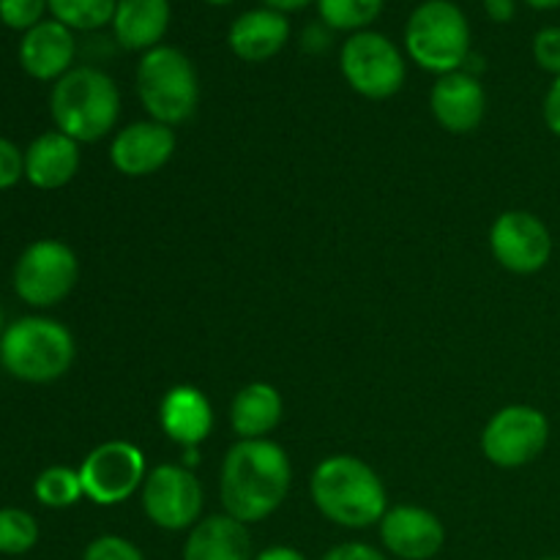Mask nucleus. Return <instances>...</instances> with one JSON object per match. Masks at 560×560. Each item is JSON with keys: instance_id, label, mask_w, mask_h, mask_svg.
Segmentation results:
<instances>
[{"instance_id": "2eb2a0df", "label": "nucleus", "mask_w": 560, "mask_h": 560, "mask_svg": "<svg viewBox=\"0 0 560 560\" xmlns=\"http://www.w3.org/2000/svg\"><path fill=\"white\" fill-rule=\"evenodd\" d=\"M430 107L443 129L452 131V135H468L485 118L487 93L479 77L459 69L438 77L430 93Z\"/></svg>"}, {"instance_id": "ddd939ff", "label": "nucleus", "mask_w": 560, "mask_h": 560, "mask_svg": "<svg viewBox=\"0 0 560 560\" xmlns=\"http://www.w3.org/2000/svg\"><path fill=\"white\" fill-rule=\"evenodd\" d=\"M175 131L173 126L156 120H137L115 135L109 145L113 167L126 178H145L159 173L173 159Z\"/></svg>"}, {"instance_id": "dca6fc26", "label": "nucleus", "mask_w": 560, "mask_h": 560, "mask_svg": "<svg viewBox=\"0 0 560 560\" xmlns=\"http://www.w3.org/2000/svg\"><path fill=\"white\" fill-rule=\"evenodd\" d=\"M77 42L74 31L60 25L58 20H44L20 42V66L27 77L38 82H58L74 69Z\"/></svg>"}, {"instance_id": "423d86ee", "label": "nucleus", "mask_w": 560, "mask_h": 560, "mask_svg": "<svg viewBox=\"0 0 560 560\" xmlns=\"http://www.w3.org/2000/svg\"><path fill=\"white\" fill-rule=\"evenodd\" d=\"M137 96L156 124H186L200 102V82L189 55L170 44L142 52L137 63Z\"/></svg>"}, {"instance_id": "72a5a7b5", "label": "nucleus", "mask_w": 560, "mask_h": 560, "mask_svg": "<svg viewBox=\"0 0 560 560\" xmlns=\"http://www.w3.org/2000/svg\"><path fill=\"white\" fill-rule=\"evenodd\" d=\"M255 560H310V558H306L301 550H295V547L273 545V547H266L260 556H255Z\"/></svg>"}, {"instance_id": "a878e982", "label": "nucleus", "mask_w": 560, "mask_h": 560, "mask_svg": "<svg viewBox=\"0 0 560 560\" xmlns=\"http://www.w3.org/2000/svg\"><path fill=\"white\" fill-rule=\"evenodd\" d=\"M38 523L25 509H0V552L25 556L36 547Z\"/></svg>"}, {"instance_id": "58836bf2", "label": "nucleus", "mask_w": 560, "mask_h": 560, "mask_svg": "<svg viewBox=\"0 0 560 560\" xmlns=\"http://www.w3.org/2000/svg\"><path fill=\"white\" fill-rule=\"evenodd\" d=\"M541 560H560L558 556H547V558H541Z\"/></svg>"}, {"instance_id": "bb28decb", "label": "nucleus", "mask_w": 560, "mask_h": 560, "mask_svg": "<svg viewBox=\"0 0 560 560\" xmlns=\"http://www.w3.org/2000/svg\"><path fill=\"white\" fill-rule=\"evenodd\" d=\"M49 11V0H0V22L11 31L27 33L44 22Z\"/></svg>"}, {"instance_id": "0eeeda50", "label": "nucleus", "mask_w": 560, "mask_h": 560, "mask_svg": "<svg viewBox=\"0 0 560 560\" xmlns=\"http://www.w3.org/2000/svg\"><path fill=\"white\" fill-rule=\"evenodd\" d=\"M339 69L348 85L372 102L397 96L408 80L402 49L377 31L350 33L339 49Z\"/></svg>"}, {"instance_id": "aec40b11", "label": "nucleus", "mask_w": 560, "mask_h": 560, "mask_svg": "<svg viewBox=\"0 0 560 560\" xmlns=\"http://www.w3.org/2000/svg\"><path fill=\"white\" fill-rule=\"evenodd\" d=\"M173 22L170 0H118L113 16L115 42L129 52H148L159 47Z\"/></svg>"}, {"instance_id": "e433bc0d", "label": "nucleus", "mask_w": 560, "mask_h": 560, "mask_svg": "<svg viewBox=\"0 0 560 560\" xmlns=\"http://www.w3.org/2000/svg\"><path fill=\"white\" fill-rule=\"evenodd\" d=\"M202 3H208V5H230V3H235V0H202Z\"/></svg>"}, {"instance_id": "473e14b6", "label": "nucleus", "mask_w": 560, "mask_h": 560, "mask_svg": "<svg viewBox=\"0 0 560 560\" xmlns=\"http://www.w3.org/2000/svg\"><path fill=\"white\" fill-rule=\"evenodd\" d=\"M485 11L492 22H512L517 14V0H485Z\"/></svg>"}, {"instance_id": "39448f33", "label": "nucleus", "mask_w": 560, "mask_h": 560, "mask_svg": "<svg viewBox=\"0 0 560 560\" xmlns=\"http://www.w3.org/2000/svg\"><path fill=\"white\" fill-rule=\"evenodd\" d=\"M74 337L49 317H20L0 337V364L25 383H52L74 364Z\"/></svg>"}, {"instance_id": "1a4fd4ad", "label": "nucleus", "mask_w": 560, "mask_h": 560, "mask_svg": "<svg viewBox=\"0 0 560 560\" xmlns=\"http://www.w3.org/2000/svg\"><path fill=\"white\" fill-rule=\"evenodd\" d=\"M148 476L145 454L129 441H107L80 465L82 490L96 506H118L142 490Z\"/></svg>"}, {"instance_id": "4c0bfd02", "label": "nucleus", "mask_w": 560, "mask_h": 560, "mask_svg": "<svg viewBox=\"0 0 560 560\" xmlns=\"http://www.w3.org/2000/svg\"><path fill=\"white\" fill-rule=\"evenodd\" d=\"M5 331V315H3V306H0V337H3Z\"/></svg>"}, {"instance_id": "2f4dec72", "label": "nucleus", "mask_w": 560, "mask_h": 560, "mask_svg": "<svg viewBox=\"0 0 560 560\" xmlns=\"http://www.w3.org/2000/svg\"><path fill=\"white\" fill-rule=\"evenodd\" d=\"M545 124L552 135L560 137V77H556L545 96Z\"/></svg>"}, {"instance_id": "4be33fe9", "label": "nucleus", "mask_w": 560, "mask_h": 560, "mask_svg": "<svg viewBox=\"0 0 560 560\" xmlns=\"http://www.w3.org/2000/svg\"><path fill=\"white\" fill-rule=\"evenodd\" d=\"M282 394L271 383H249L241 388L230 408V424L241 441H260L282 421Z\"/></svg>"}, {"instance_id": "c9c22d12", "label": "nucleus", "mask_w": 560, "mask_h": 560, "mask_svg": "<svg viewBox=\"0 0 560 560\" xmlns=\"http://www.w3.org/2000/svg\"><path fill=\"white\" fill-rule=\"evenodd\" d=\"M525 5H530V9L536 11H552V9H560V0H523Z\"/></svg>"}, {"instance_id": "5701e85b", "label": "nucleus", "mask_w": 560, "mask_h": 560, "mask_svg": "<svg viewBox=\"0 0 560 560\" xmlns=\"http://www.w3.org/2000/svg\"><path fill=\"white\" fill-rule=\"evenodd\" d=\"M383 5L386 0H315L323 25L342 33L370 31L372 22L383 14Z\"/></svg>"}, {"instance_id": "cd10ccee", "label": "nucleus", "mask_w": 560, "mask_h": 560, "mask_svg": "<svg viewBox=\"0 0 560 560\" xmlns=\"http://www.w3.org/2000/svg\"><path fill=\"white\" fill-rule=\"evenodd\" d=\"M82 560H145V556L140 552V547L131 545L124 536L107 534L98 536V539H93L91 545L85 547Z\"/></svg>"}, {"instance_id": "4468645a", "label": "nucleus", "mask_w": 560, "mask_h": 560, "mask_svg": "<svg viewBox=\"0 0 560 560\" xmlns=\"http://www.w3.org/2000/svg\"><path fill=\"white\" fill-rule=\"evenodd\" d=\"M381 541L399 560H430L443 550V523L421 506H392L381 520Z\"/></svg>"}, {"instance_id": "6e6552de", "label": "nucleus", "mask_w": 560, "mask_h": 560, "mask_svg": "<svg viewBox=\"0 0 560 560\" xmlns=\"http://www.w3.org/2000/svg\"><path fill=\"white\" fill-rule=\"evenodd\" d=\"M80 279V262L63 241H33L14 266V290L36 310L60 304Z\"/></svg>"}, {"instance_id": "f704fd0d", "label": "nucleus", "mask_w": 560, "mask_h": 560, "mask_svg": "<svg viewBox=\"0 0 560 560\" xmlns=\"http://www.w3.org/2000/svg\"><path fill=\"white\" fill-rule=\"evenodd\" d=\"M312 3H315V0H262V5L282 11V14H295V11L306 9V5Z\"/></svg>"}, {"instance_id": "f03ea898", "label": "nucleus", "mask_w": 560, "mask_h": 560, "mask_svg": "<svg viewBox=\"0 0 560 560\" xmlns=\"http://www.w3.org/2000/svg\"><path fill=\"white\" fill-rule=\"evenodd\" d=\"M317 512L342 528H370L388 512V495L381 476L359 457L334 454L323 459L310 479Z\"/></svg>"}, {"instance_id": "7c9ffc66", "label": "nucleus", "mask_w": 560, "mask_h": 560, "mask_svg": "<svg viewBox=\"0 0 560 560\" xmlns=\"http://www.w3.org/2000/svg\"><path fill=\"white\" fill-rule=\"evenodd\" d=\"M320 560H388L381 550L364 545V541H348V545H337L328 550Z\"/></svg>"}, {"instance_id": "f257e3e1", "label": "nucleus", "mask_w": 560, "mask_h": 560, "mask_svg": "<svg viewBox=\"0 0 560 560\" xmlns=\"http://www.w3.org/2000/svg\"><path fill=\"white\" fill-rule=\"evenodd\" d=\"M293 481L290 457L279 443L260 438V441H238L230 446L222 463V495L224 514L238 523H260L271 517L284 503Z\"/></svg>"}, {"instance_id": "c756f323", "label": "nucleus", "mask_w": 560, "mask_h": 560, "mask_svg": "<svg viewBox=\"0 0 560 560\" xmlns=\"http://www.w3.org/2000/svg\"><path fill=\"white\" fill-rule=\"evenodd\" d=\"M20 178H25V151L0 137V191L16 186Z\"/></svg>"}, {"instance_id": "9b49d317", "label": "nucleus", "mask_w": 560, "mask_h": 560, "mask_svg": "<svg viewBox=\"0 0 560 560\" xmlns=\"http://www.w3.org/2000/svg\"><path fill=\"white\" fill-rule=\"evenodd\" d=\"M142 512L162 530L195 528L202 512V485L184 465H159L142 485Z\"/></svg>"}, {"instance_id": "6ab92c4d", "label": "nucleus", "mask_w": 560, "mask_h": 560, "mask_svg": "<svg viewBox=\"0 0 560 560\" xmlns=\"http://www.w3.org/2000/svg\"><path fill=\"white\" fill-rule=\"evenodd\" d=\"M80 142L63 131H44L25 151V178L44 191L63 189L80 170Z\"/></svg>"}, {"instance_id": "20e7f679", "label": "nucleus", "mask_w": 560, "mask_h": 560, "mask_svg": "<svg viewBox=\"0 0 560 560\" xmlns=\"http://www.w3.org/2000/svg\"><path fill=\"white\" fill-rule=\"evenodd\" d=\"M405 52L430 74H452L470 58V22L454 0H424L405 22Z\"/></svg>"}, {"instance_id": "b1692460", "label": "nucleus", "mask_w": 560, "mask_h": 560, "mask_svg": "<svg viewBox=\"0 0 560 560\" xmlns=\"http://www.w3.org/2000/svg\"><path fill=\"white\" fill-rule=\"evenodd\" d=\"M118 0H49V14L69 31H102L113 25Z\"/></svg>"}, {"instance_id": "393cba45", "label": "nucleus", "mask_w": 560, "mask_h": 560, "mask_svg": "<svg viewBox=\"0 0 560 560\" xmlns=\"http://www.w3.org/2000/svg\"><path fill=\"white\" fill-rule=\"evenodd\" d=\"M33 495L42 506L47 509H69L85 495L82 490L80 470L63 468V465H52V468L42 470L33 481Z\"/></svg>"}, {"instance_id": "f3484780", "label": "nucleus", "mask_w": 560, "mask_h": 560, "mask_svg": "<svg viewBox=\"0 0 560 560\" xmlns=\"http://www.w3.org/2000/svg\"><path fill=\"white\" fill-rule=\"evenodd\" d=\"M290 42L288 14L277 9H249L233 20L228 31V47L235 58L246 63H262L277 58Z\"/></svg>"}, {"instance_id": "7ed1b4c3", "label": "nucleus", "mask_w": 560, "mask_h": 560, "mask_svg": "<svg viewBox=\"0 0 560 560\" xmlns=\"http://www.w3.org/2000/svg\"><path fill=\"white\" fill-rule=\"evenodd\" d=\"M49 115L55 129L77 142H98L120 118V91L107 71L96 66H74L49 93Z\"/></svg>"}, {"instance_id": "9d476101", "label": "nucleus", "mask_w": 560, "mask_h": 560, "mask_svg": "<svg viewBox=\"0 0 560 560\" xmlns=\"http://www.w3.org/2000/svg\"><path fill=\"white\" fill-rule=\"evenodd\" d=\"M547 441H550V421L539 408L509 405L487 421L481 452L498 468H523L545 452Z\"/></svg>"}, {"instance_id": "c85d7f7f", "label": "nucleus", "mask_w": 560, "mask_h": 560, "mask_svg": "<svg viewBox=\"0 0 560 560\" xmlns=\"http://www.w3.org/2000/svg\"><path fill=\"white\" fill-rule=\"evenodd\" d=\"M534 60L541 71L560 77V27H541L534 36Z\"/></svg>"}, {"instance_id": "f8f14e48", "label": "nucleus", "mask_w": 560, "mask_h": 560, "mask_svg": "<svg viewBox=\"0 0 560 560\" xmlns=\"http://www.w3.org/2000/svg\"><path fill=\"white\" fill-rule=\"evenodd\" d=\"M492 257L512 273L541 271L552 257V235L539 217L528 211H506L490 228Z\"/></svg>"}, {"instance_id": "412c9836", "label": "nucleus", "mask_w": 560, "mask_h": 560, "mask_svg": "<svg viewBox=\"0 0 560 560\" xmlns=\"http://www.w3.org/2000/svg\"><path fill=\"white\" fill-rule=\"evenodd\" d=\"M184 560H255L249 530L230 514L206 517L189 530Z\"/></svg>"}, {"instance_id": "a211bd4d", "label": "nucleus", "mask_w": 560, "mask_h": 560, "mask_svg": "<svg viewBox=\"0 0 560 560\" xmlns=\"http://www.w3.org/2000/svg\"><path fill=\"white\" fill-rule=\"evenodd\" d=\"M159 424L164 435L184 448H197L213 430V408L195 386H175L159 405Z\"/></svg>"}]
</instances>
